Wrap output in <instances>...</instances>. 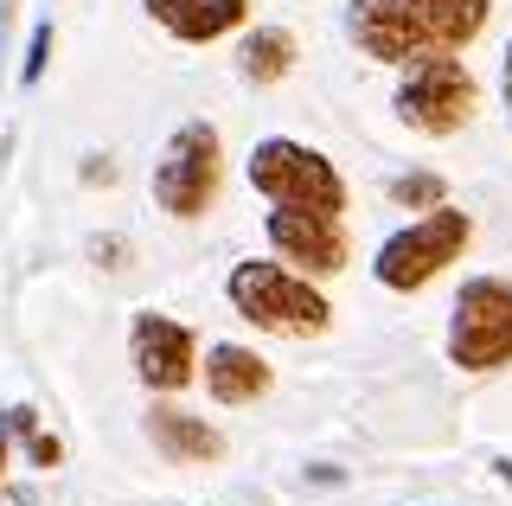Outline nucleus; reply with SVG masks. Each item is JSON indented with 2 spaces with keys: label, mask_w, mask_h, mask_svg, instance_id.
Masks as SVG:
<instances>
[{
  "label": "nucleus",
  "mask_w": 512,
  "mask_h": 506,
  "mask_svg": "<svg viewBox=\"0 0 512 506\" xmlns=\"http://www.w3.org/2000/svg\"><path fill=\"white\" fill-rule=\"evenodd\" d=\"M493 0H352L346 39L359 58L384 71H404L416 58H461L487 33Z\"/></svg>",
  "instance_id": "f257e3e1"
},
{
  "label": "nucleus",
  "mask_w": 512,
  "mask_h": 506,
  "mask_svg": "<svg viewBox=\"0 0 512 506\" xmlns=\"http://www.w3.org/2000/svg\"><path fill=\"white\" fill-rule=\"evenodd\" d=\"M224 302L237 321H250L256 334L276 340H320L333 327V302L314 276L288 270L282 257H244L224 276Z\"/></svg>",
  "instance_id": "f03ea898"
},
{
  "label": "nucleus",
  "mask_w": 512,
  "mask_h": 506,
  "mask_svg": "<svg viewBox=\"0 0 512 506\" xmlns=\"http://www.w3.org/2000/svg\"><path fill=\"white\" fill-rule=\"evenodd\" d=\"M244 180L256 199L269 205H288V212H327V218H346L352 205V186L340 161L327 148H308L295 135H263L256 148L244 154Z\"/></svg>",
  "instance_id": "7ed1b4c3"
},
{
  "label": "nucleus",
  "mask_w": 512,
  "mask_h": 506,
  "mask_svg": "<svg viewBox=\"0 0 512 506\" xmlns=\"http://www.w3.org/2000/svg\"><path fill=\"white\" fill-rule=\"evenodd\" d=\"M474 250V212H461L455 199L436 212H416L410 225H397L384 244L372 250V282L391 295H416L436 276H448L461 257Z\"/></svg>",
  "instance_id": "20e7f679"
},
{
  "label": "nucleus",
  "mask_w": 512,
  "mask_h": 506,
  "mask_svg": "<svg viewBox=\"0 0 512 506\" xmlns=\"http://www.w3.org/2000/svg\"><path fill=\"white\" fill-rule=\"evenodd\" d=\"M148 186H154V205L167 218L199 225V218L218 205V186H224V135H218V122H205V116L180 122V129L167 135V148L154 154Z\"/></svg>",
  "instance_id": "39448f33"
},
{
  "label": "nucleus",
  "mask_w": 512,
  "mask_h": 506,
  "mask_svg": "<svg viewBox=\"0 0 512 506\" xmlns=\"http://www.w3.org/2000/svg\"><path fill=\"white\" fill-rule=\"evenodd\" d=\"M391 109L410 135L423 141H448L474 122L480 109V77L468 71V58H416V65L397 71Z\"/></svg>",
  "instance_id": "423d86ee"
},
{
  "label": "nucleus",
  "mask_w": 512,
  "mask_h": 506,
  "mask_svg": "<svg viewBox=\"0 0 512 506\" xmlns=\"http://www.w3.org/2000/svg\"><path fill=\"white\" fill-rule=\"evenodd\" d=\"M448 366L468 378H493L512 366V282L506 276H468L448 308Z\"/></svg>",
  "instance_id": "0eeeda50"
},
{
  "label": "nucleus",
  "mask_w": 512,
  "mask_h": 506,
  "mask_svg": "<svg viewBox=\"0 0 512 506\" xmlns=\"http://www.w3.org/2000/svg\"><path fill=\"white\" fill-rule=\"evenodd\" d=\"M199 353L205 346L186 321H173L160 308H135V321H128V366H135V385L148 398H180V391L199 385Z\"/></svg>",
  "instance_id": "6e6552de"
},
{
  "label": "nucleus",
  "mask_w": 512,
  "mask_h": 506,
  "mask_svg": "<svg viewBox=\"0 0 512 506\" xmlns=\"http://www.w3.org/2000/svg\"><path fill=\"white\" fill-rule=\"evenodd\" d=\"M263 237H269V257H282L288 270L327 282L352 263V237H346V218H327V212H288V205H269L263 212Z\"/></svg>",
  "instance_id": "1a4fd4ad"
},
{
  "label": "nucleus",
  "mask_w": 512,
  "mask_h": 506,
  "mask_svg": "<svg viewBox=\"0 0 512 506\" xmlns=\"http://www.w3.org/2000/svg\"><path fill=\"white\" fill-rule=\"evenodd\" d=\"M199 385H205V398L224 404V410H244L256 398H269V385H276V366H269L256 346L244 340H212L199 353Z\"/></svg>",
  "instance_id": "9d476101"
},
{
  "label": "nucleus",
  "mask_w": 512,
  "mask_h": 506,
  "mask_svg": "<svg viewBox=\"0 0 512 506\" xmlns=\"http://www.w3.org/2000/svg\"><path fill=\"white\" fill-rule=\"evenodd\" d=\"M148 442H154V455H167L173 468H212V462H224L218 423H205L199 410H186L173 398L148 404Z\"/></svg>",
  "instance_id": "9b49d317"
},
{
  "label": "nucleus",
  "mask_w": 512,
  "mask_h": 506,
  "mask_svg": "<svg viewBox=\"0 0 512 506\" xmlns=\"http://www.w3.org/2000/svg\"><path fill=\"white\" fill-rule=\"evenodd\" d=\"M295 58H301V45H295V33H288V26H244V45H237V71H244L256 90L282 84V77L295 71Z\"/></svg>",
  "instance_id": "f8f14e48"
},
{
  "label": "nucleus",
  "mask_w": 512,
  "mask_h": 506,
  "mask_svg": "<svg viewBox=\"0 0 512 506\" xmlns=\"http://www.w3.org/2000/svg\"><path fill=\"white\" fill-rule=\"evenodd\" d=\"M250 26V0H192L186 7V20L173 26L167 39H180V45H212L224 33H244Z\"/></svg>",
  "instance_id": "ddd939ff"
},
{
  "label": "nucleus",
  "mask_w": 512,
  "mask_h": 506,
  "mask_svg": "<svg viewBox=\"0 0 512 506\" xmlns=\"http://www.w3.org/2000/svg\"><path fill=\"white\" fill-rule=\"evenodd\" d=\"M384 199H391L397 212H436V205H448V180L436 167H410V173H391Z\"/></svg>",
  "instance_id": "4468645a"
},
{
  "label": "nucleus",
  "mask_w": 512,
  "mask_h": 506,
  "mask_svg": "<svg viewBox=\"0 0 512 506\" xmlns=\"http://www.w3.org/2000/svg\"><path fill=\"white\" fill-rule=\"evenodd\" d=\"M52 45H58V26L39 20V26H32V39H26V58H20V84H26V90L45 77V58H52Z\"/></svg>",
  "instance_id": "2eb2a0df"
},
{
  "label": "nucleus",
  "mask_w": 512,
  "mask_h": 506,
  "mask_svg": "<svg viewBox=\"0 0 512 506\" xmlns=\"http://www.w3.org/2000/svg\"><path fill=\"white\" fill-rule=\"evenodd\" d=\"M26 462L39 468V474H52V468H64V442H58L52 430H45V423H39V430L26 436Z\"/></svg>",
  "instance_id": "dca6fc26"
},
{
  "label": "nucleus",
  "mask_w": 512,
  "mask_h": 506,
  "mask_svg": "<svg viewBox=\"0 0 512 506\" xmlns=\"http://www.w3.org/2000/svg\"><path fill=\"white\" fill-rule=\"evenodd\" d=\"M0 430H7L13 442H26L32 430H39V410H32V404H7V410H0Z\"/></svg>",
  "instance_id": "f3484780"
},
{
  "label": "nucleus",
  "mask_w": 512,
  "mask_h": 506,
  "mask_svg": "<svg viewBox=\"0 0 512 506\" xmlns=\"http://www.w3.org/2000/svg\"><path fill=\"white\" fill-rule=\"evenodd\" d=\"M90 257L103 270H128V237H90Z\"/></svg>",
  "instance_id": "a211bd4d"
},
{
  "label": "nucleus",
  "mask_w": 512,
  "mask_h": 506,
  "mask_svg": "<svg viewBox=\"0 0 512 506\" xmlns=\"http://www.w3.org/2000/svg\"><path fill=\"white\" fill-rule=\"evenodd\" d=\"M141 7H148V20L160 26V33H173V26L186 20V7H192V0H141Z\"/></svg>",
  "instance_id": "6ab92c4d"
},
{
  "label": "nucleus",
  "mask_w": 512,
  "mask_h": 506,
  "mask_svg": "<svg viewBox=\"0 0 512 506\" xmlns=\"http://www.w3.org/2000/svg\"><path fill=\"white\" fill-rule=\"evenodd\" d=\"M77 180H84V186H109V180H116V161H109V154H84Z\"/></svg>",
  "instance_id": "aec40b11"
},
{
  "label": "nucleus",
  "mask_w": 512,
  "mask_h": 506,
  "mask_svg": "<svg viewBox=\"0 0 512 506\" xmlns=\"http://www.w3.org/2000/svg\"><path fill=\"white\" fill-rule=\"evenodd\" d=\"M500 97H506V129H512V39H506V58H500Z\"/></svg>",
  "instance_id": "412c9836"
},
{
  "label": "nucleus",
  "mask_w": 512,
  "mask_h": 506,
  "mask_svg": "<svg viewBox=\"0 0 512 506\" xmlns=\"http://www.w3.org/2000/svg\"><path fill=\"white\" fill-rule=\"evenodd\" d=\"M308 481H320V487H340V481H346V474H340V468H333V462H314V468H308Z\"/></svg>",
  "instance_id": "4be33fe9"
},
{
  "label": "nucleus",
  "mask_w": 512,
  "mask_h": 506,
  "mask_svg": "<svg viewBox=\"0 0 512 506\" xmlns=\"http://www.w3.org/2000/svg\"><path fill=\"white\" fill-rule=\"evenodd\" d=\"M7 468H13V436L0 430V481H7Z\"/></svg>",
  "instance_id": "5701e85b"
}]
</instances>
